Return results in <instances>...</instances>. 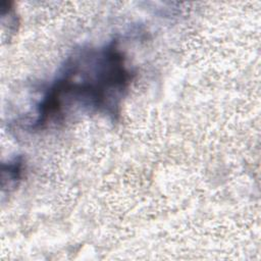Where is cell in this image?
Segmentation results:
<instances>
[{
	"label": "cell",
	"instance_id": "cell-1",
	"mask_svg": "<svg viewBox=\"0 0 261 261\" xmlns=\"http://www.w3.org/2000/svg\"><path fill=\"white\" fill-rule=\"evenodd\" d=\"M134 76L117 38L100 47L74 49L36 105L30 127L45 129L77 114L117 120Z\"/></svg>",
	"mask_w": 261,
	"mask_h": 261
},
{
	"label": "cell",
	"instance_id": "cell-2",
	"mask_svg": "<svg viewBox=\"0 0 261 261\" xmlns=\"http://www.w3.org/2000/svg\"><path fill=\"white\" fill-rule=\"evenodd\" d=\"M24 169V163L21 156L14 157L7 163L1 165V187L2 192L11 193L21 180Z\"/></svg>",
	"mask_w": 261,
	"mask_h": 261
}]
</instances>
